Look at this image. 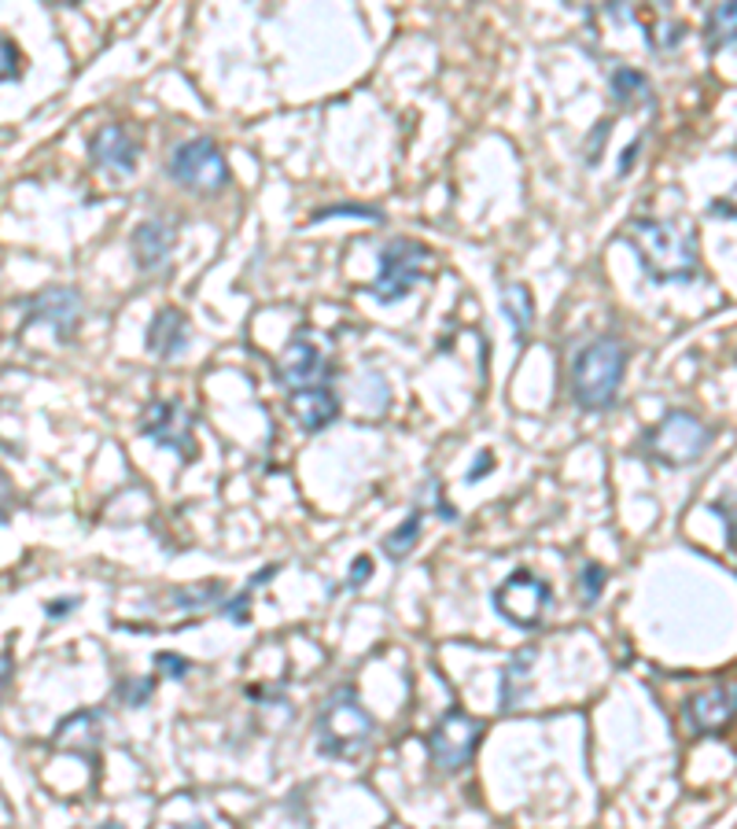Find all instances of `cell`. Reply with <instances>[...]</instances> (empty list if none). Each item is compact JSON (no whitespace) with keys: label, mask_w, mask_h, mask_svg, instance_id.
<instances>
[{"label":"cell","mask_w":737,"mask_h":829,"mask_svg":"<svg viewBox=\"0 0 737 829\" xmlns=\"http://www.w3.org/2000/svg\"><path fill=\"white\" fill-rule=\"evenodd\" d=\"M734 30H737V8H734V4L711 8L708 27H705V44H708V52L716 55V52H723V49H730V44H734Z\"/></svg>","instance_id":"obj_21"},{"label":"cell","mask_w":737,"mask_h":829,"mask_svg":"<svg viewBox=\"0 0 737 829\" xmlns=\"http://www.w3.org/2000/svg\"><path fill=\"white\" fill-rule=\"evenodd\" d=\"M711 214H727V218H734L730 203H716V206H711Z\"/></svg>","instance_id":"obj_36"},{"label":"cell","mask_w":737,"mask_h":829,"mask_svg":"<svg viewBox=\"0 0 737 829\" xmlns=\"http://www.w3.org/2000/svg\"><path fill=\"white\" fill-rule=\"evenodd\" d=\"M424 262H428V247L413 244V240H391L380 251V273L368 284V295L376 303H398V299H406L424 281Z\"/></svg>","instance_id":"obj_8"},{"label":"cell","mask_w":737,"mask_h":829,"mask_svg":"<svg viewBox=\"0 0 737 829\" xmlns=\"http://www.w3.org/2000/svg\"><path fill=\"white\" fill-rule=\"evenodd\" d=\"M376 734L373 716L359 700V689L340 686L317 711V748L329 759H359Z\"/></svg>","instance_id":"obj_3"},{"label":"cell","mask_w":737,"mask_h":829,"mask_svg":"<svg viewBox=\"0 0 737 829\" xmlns=\"http://www.w3.org/2000/svg\"><path fill=\"white\" fill-rule=\"evenodd\" d=\"M189 347V317L178 306H163L148 325V351L159 358H178Z\"/></svg>","instance_id":"obj_16"},{"label":"cell","mask_w":737,"mask_h":829,"mask_svg":"<svg viewBox=\"0 0 737 829\" xmlns=\"http://www.w3.org/2000/svg\"><path fill=\"white\" fill-rule=\"evenodd\" d=\"M608 89H613V100L624 111H638V108H649V103H653L649 78H645L642 71H635V67H616V71L608 74Z\"/></svg>","instance_id":"obj_19"},{"label":"cell","mask_w":737,"mask_h":829,"mask_svg":"<svg viewBox=\"0 0 737 829\" xmlns=\"http://www.w3.org/2000/svg\"><path fill=\"white\" fill-rule=\"evenodd\" d=\"M166 170L181 189L195 195H218L229 184V163L211 137H192V141L178 144Z\"/></svg>","instance_id":"obj_6"},{"label":"cell","mask_w":737,"mask_h":829,"mask_svg":"<svg viewBox=\"0 0 737 829\" xmlns=\"http://www.w3.org/2000/svg\"><path fill=\"white\" fill-rule=\"evenodd\" d=\"M22 314H27V325L52 328L55 340L67 343L74 336L78 321H82V295L67 284H52L38 295L22 299Z\"/></svg>","instance_id":"obj_10"},{"label":"cell","mask_w":737,"mask_h":829,"mask_svg":"<svg viewBox=\"0 0 737 829\" xmlns=\"http://www.w3.org/2000/svg\"><path fill=\"white\" fill-rule=\"evenodd\" d=\"M491 468H494V454H491V451H479L476 461H472V468H468V476H465V479H468V483H479V479H483V472H491Z\"/></svg>","instance_id":"obj_30"},{"label":"cell","mask_w":737,"mask_h":829,"mask_svg":"<svg viewBox=\"0 0 737 829\" xmlns=\"http://www.w3.org/2000/svg\"><path fill=\"white\" fill-rule=\"evenodd\" d=\"M89 155H92V163H97L100 170H111V174H133L137 159H141V152H137V141L125 133V125H119V122H111V125H103V130L92 133Z\"/></svg>","instance_id":"obj_13"},{"label":"cell","mask_w":737,"mask_h":829,"mask_svg":"<svg viewBox=\"0 0 737 829\" xmlns=\"http://www.w3.org/2000/svg\"><path fill=\"white\" fill-rule=\"evenodd\" d=\"M11 505H16V491H11V483H8V476L0 472V524L8 520V513H11Z\"/></svg>","instance_id":"obj_31"},{"label":"cell","mask_w":737,"mask_h":829,"mask_svg":"<svg viewBox=\"0 0 737 829\" xmlns=\"http://www.w3.org/2000/svg\"><path fill=\"white\" fill-rule=\"evenodd\" d=\"M71 608H78V597H67V601H52V605H44V613H49V616L55 619V616L71 613Z\"/></svg>","instance_id":"obj_33"},{"label":"cell","mask_w":737,"mask_h":829,"mask_svg":"<svg viewBox=\"0 0 737 829\" xmlns=\"http://www.w3.org/2000/svg\"><path fill=\"white\" fill-rule=\"evenodd\" d=\"M174 829H211V826H206V822H200V819H195V822H181V826H174Z\"/></svg>","instance_id":"obj_37"},{"label":"cell","mask_w":737,"mask_h":829,"mask_svg":"<svg viewBox=\"0 0 737 829\" xmlns=\"http://www.w3.org/2000/svg\"><path fill=\"white\" fill-rule=\"evenodd\" d=\"M734 719V686H711L686 700V727L694 737H716Z\"/></svg>","instance_id":"obj_12"},{"label":"cell","mask_w":737,"mask_h":829,"mask_svg":"<svg viewBox=\"0 0 737 829\" xmlns=\"http://www.w3.org/2000/svg\"><path fill=\"white\" fill-rule=\"evenodd\" d=\"M97 829H122L119 822H103V826H97Z\"/></svg>","instance_id":"obj_38"},{"label":"cell","mask_w":737,"mask_h":829,"mask_svg":"<svg viewBox=\"0 0 737 829\" xmlns=\"http://www.w3.org/2000/svg\"><path fill=\"white\" fill-rule=\"evenodd\" d=\"M535 660H538V649H535V645H527V649H521L509 664H505L502 689H498V708L505 711V716L524 705V697H527V675H532Z\"/></svg>","instance_id":"obj_17"},{"label":"cell","mask_w":737,"mask_h":829,"mask_svg":"<svg viewBox=\"0 0 737 829\" xmlns=\"http://www.w3.org/2000/svg\"><path fill=\"white\" fill-rule=\"evenodd\" d=\"M502 314L505 321L513 325V340L524 343L527 332L535 325V299H532V287L521 284V281H509L502 284Z\"/></svg>","instance_id":"obj_18"},{"label":"cell","mask_w":737,"mask_h":829,"mask_svg":"<svg viewBox=\"0 0 737 829\" xmlns=\"http://www.w3.org/2000/svg\"><path fill=\"white\" fill-rule=\"evenodd\" d=\"M155 671L163 678H170V683H178V678H184L192 671V664L184 660V656H178V653H159L155 656Z\"/></svg>","instance_id":"obj_27"},{"label":"cell","mask_w":737,"mask_h":829,"mask_svg":"<svg viewBox=\"0 0 737 829\" xmlns=\"http://www.w3.org/2000/svg\"><path fill=\"white\" fill-rule=\"evenodd\" d=\"M483 730H487V727H483L476 716H468V711H461V708L443 711V719L435 722L432 734H428V741H424L435 770H446V775H454V770L468 767L472 756L479 752Z\"/></svg>","instance_id":"obj_7"},{"label":"cell","mask_w":737,"mask_h":829,"mask_svg":"<svg viewBox=\"0 0 737 829\" xmlns=\"http://www.w3.org/2000/svg\"><path fill=\"white\" fill-rule=\"evenodd\" d=\"M141 435L155 446L174 451L181 461L195 457V413H189L178 398H155L141 413Z\"/></svg>","instance_id":"obj_9"},{"label":"cell","mask_w":737,"mask_h":829,"mask_svg":"<svg viewBox=\"0 0 737 829\" xmlns=\"http://www.w3.org/2000/svg\"><path fill=\"white\" fill-rule=\"evenodd\" d=\"M627 244L653 284H689L700 276L697 233L683 218H635L627 225Z\"/></svg>","instance_id":"obj_1"},{"label":"cell","mask_w":737,"mask_h":829,"mask_svg":"<svg viewBox=\"0 0 737 829\" xmlns=\"http://www.w3.org/2000/svg\"><path fill=\"white\" fill-rule=\"evenodd\" d=\"M494 613L516 630H535L553 613V586L532 568H516L494 590Z\"/></svg>","instance_id":"obj_5"},{"label":"cell","mask_w":737,"mask_h":829,"mask_svg":"<svg viewBox=\"0 0 737 829\" xmlns=\"http://www.w3.org/2000/svg\"><path fill=\"white\" fill-rule=\"evenodd\" d=\"M276 380H281V387H287V395H295V391L329 384L332 365H329L325 354H321V347L314 340L295 336L281 351V358H276Z\"/></svg>","instance_id":"obj_11"},{"label":"cell","mask_w":737,"mask_h":829,"mask_svg":"<svg viewBox=\"0 0 737 829\" xmlns=\"http://www.w3.org/2000/svg\"><path fill=\"white\" fill-rule=\"evenodd\" d=\"M248 605H251V590H248V586H244V590H240L236 597H225V601H222V608H218V613L233 619L236 627H244V624H248V613H244Z\"/></svg>","instance_id":"obj_28"},{"label":"cell","mask_w":737,"mask_h":829,"mask_svg":"<svg viewBox=\"0 0 737 829\" xmlns=\"http://www.w3.org/2000/svg\"><path fill=\"white\" fill-rule=\"evenodd\" d=\"M638 152H642V141H630V144L624 148V159H619V178L627 174L630 163H638Z\"/></svg>","instance_id":"obj_32"},{"label":"cell","mask_w":737,"mask_h":829,"mask_svg":"<svg viewBox=\"0 0 737 829\" xmlns=\"http://www.w3.org/2000/svg\"><path fill=\"white\" fill-rule=\"evenodd\" d=\"M11 656H0V697H4V689H8V683H11Z\"/></svg>","instance_id":"obj_35"},{"label":"cell","mask_w":737,"mask_h":829,"mask_svg":"<svg viewBox=\"0 0 737 829\" xmlns=\"http://www.w3.org/2000/svg\"><path fill=\"white\" fill-rule=\"evenodd\" d=\"M287 406H292V417L306 435L325 432L329 424L340 421V398H336V391H332L329 384L295 391V395H287Z\"/></svg>","instance_id":"obj_14"},{"label":"cell","mask_w":737,"mask_h":829,"mask_svg":"<svg viewBox=\"0 0 737 829\" xmlns=\"http://www.w3.org/2000/svg\"><path fill=\"white\" fill-rule=\"evenodd\" d=\"M22 71H27V67H22L19 44L0 33V85H4V82H19Z\"/></svg>","instance_id":"obj_24"},{"label":"cell","mask_w":737,"mask_h":829,"mask_svg":"<svg viewBox=\"0 0 737 829\" xmlns=\"http://www.w3.org/2000/svg\"><path fill=\"white\" fill-rule=\"evenodd\" d=\"M638 446H642V454L653 461V465L689 468V465H697V461L708 454L711 428L697 417V413L672 410L660 424H653V428L642 435Z\"/></svg>","instance_id":"obj_4"},{"label":"cell","mask_w":737,"mask_h":829,"mask_svg":"<svg viewBox=\"0 0 737 829\" xmlns=\"http://www.w3.org/2000/svg\"><path fill=\"white\" fill-rule=\"evenodd\" d=\"M174 240H178L174 222H163V218L141 222L133 229V259H137V266H141L144 273L166 270L170 255H174Z\"/></svg>","instance_id":"obj_15"},{"label":"cell","mask_w":737,"mask_h":829,"mask_svg":"<svg viewBox=\"0 0 737 829\" xmlns=\"http://www.w3.org/2000/svg\"><path fill=\"white\" fill-rule=\"evenodd\" d=\"M627 343L613 336V332H605V336H594L586 347L575 351L572 358V398L575 406L586 410V413H602L616 402L619 395V384H624V373H627Z\"/></svg>","instance_id":"obj_2"},{"label":"cell","mask_w":737,"mask_h":829,"mask_svg":"<svg viewBox=\"0 0 737 829\" xmlns=\"http://www.w3.org/2000/svg\"><path fill=\"white\" fill-rule=\"evenodd\" d=\"M421 527H424V520H421V513H410L406 520H402L395 532H391L387 538H384V557L387 560H395V564H402L410 557L413 549H417V543H421Z\"/></svg>","instance_id":"obj_20"},{"label":"cell","mask_w":737,"mask_h":829,"mask_svg":"<svg viewBox=\"0 0 737 829\" xmlns=\"http://www.w3.org/2000/svg\"><path fill=\"white\" fill-rule=\"evenodd\" d=\"M222 601H225V583H200V586H189V590L170 594V605H174V608H192V613H203V608H222Z\"/></svg>","instance_id":"obj_22"},{"label":"cell","mask_w":737,"mask_h":829,"mask_svg":"<svg viewBox=\"0 0 737 829\" xmlns=\"http://www.w3.org/2000/svg\"><path fill=\"white\" fill-rule=\"evenodd\" d=\"M711 513L723 516V524H727V546H734V520H730V509H727L723 502H716V505H711Z\"/></svg>","instance_id":"obj_34"},{"label":"cell","mask_w":737,"mask_h":829,"mask_svg":"<svg viewBox=\"0 0 737 829\" xmlns=\"http://www.w3.org/2000/svg\"><path fill=\"white\" fill-rule=\"evenodd\" d=\"M329 218H368V222H384V214L376 206H362V203H336V206H321V211L310 218V222H329Z\"/></svg>","instance_id":"obj_25"},{"label":"cell","mask_w":737,"mask_h":829,"mask_svg":"<svg viewBox=\"0 0 737 829\" xmlns=\"http://www.w3.org/2000/svg\"><path fill=\"white\" fill-rule=\"evenodd\" d=\"M152 694H155V678H125V683L119 686V700L130 708L148 705V697Z\"/></svg>","instance_id":"obj_26"},{"label":"cell","mask_w":737,"mask_h":829,"mask_svg":"<svg viewBox=\"0 0 737 829\" xmlns=\"http://www.w3.org/2000/svg\"><path fill=\"white\" fill-rule=\"evenodd\" d=\"M605 583H608L605 564H583L579 575H575V586H579V594H583L586 605H594L597 597L605 594Z\"/></svg>","instance_id":"obj_23"},{"label":"cell","mask_w":737,"mask_h":829,"mask_svg":"<svg viewBox=\"0 0 737 829\" xmlns=\"http://www.w3.org/2000/svg\"><path fill=\"white\" fill-rule=\"evenodd\" d=\"M368 579H373V560H368V557H359V560H354L351 575H347V586H351V590H359V586H365Z\"/></svg>","instance_id":"obj_29"}]
</instances>
